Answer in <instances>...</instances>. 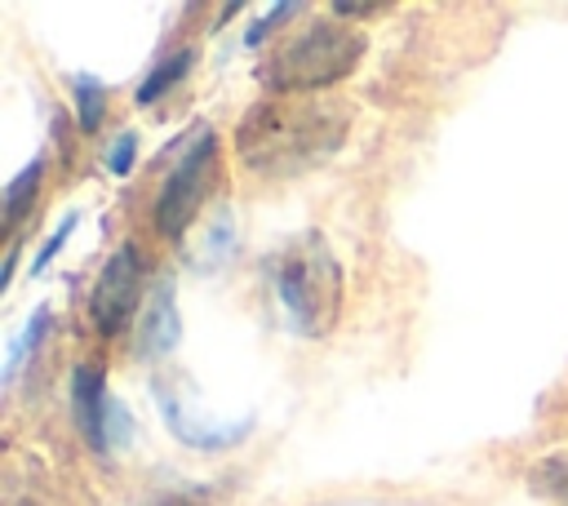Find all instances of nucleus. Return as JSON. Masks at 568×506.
<instances>
[{"label":"nucleus","instance_id":"9b49d317","mask_svg":"<svg viewBox=\"0 0 568 506\" xmlns=\"http://www.w3.org/2000/svg\"><path fill=\"white\" fill-rule=\"evenodd\" d=\"M40 178H44V155H36L9 186H4V222L13 226L27 209H31V200H36V191H40Z\"/></svg>","mask_w":568,"mask_h":506},{"label":"nucleus","instance_id":"4468645a","mask_svg":"<svg viewBox=\"0 0 568 506\" xmlns=\"http://www.w3.org/2000/svg\"><path fill=\"white\" fill-rule=\"evenodd\" d=\"M75 222H80V213H75V209H71V213H67V217H62V222H58V226H53V231H49V240H44V249H40V253H36V257H31V271H36V275H40V271H44V266H49V262H53V253H58V249H62V244H67V235H71V231H75Z\"/></svg>","mask_w":568,"mask_h":506},{"label":"nucleus","instance_id":"ddd939ff","mask_svg":"<svg viewBox=\"0 0 568 506\" xmlns=\"http://www.w3.org/2000/svg\"><path fill=\"white\" fill-rule=\"evenodd\" d=\"M528 484H532L537 493H546V497H555V502L568 506V457H546V462H537V466L528 470Z\"/></svg>","mask_w":568,"mask_h":506},{"label":"nucleus","instance_id":"f3484780","mask_svg":"<svg viewBox=\"0 0 568 506\" xmlns=\"http://www.w3.org/2000/svg\"><path fill=\"white\" fill-rule=\"evenodd\" d=\"M390 4H364V0H337L333 4V13L337 18H377V13H386Z\"/></svg>","mask_w":568,"mask_h":506},{"label":"nucleus","instance_id":"1a4fd4ad","mask_svg":"<svg viewBox=\"0 0 568 506\" xmlns=\"http://www.w3.org/2000/svg\"><path fill=\"white\" fill-rule=\"evenodd\" d=\"M191 62H195V53H191V49H178V53L160 58V62H155V71H151V75L138 84L133 102H138V107H151L160 93H169V89H173V84H178V80L191 71Z\"/></svg>","mask_w":568,"mask_h":506},{"label":"nucleus","instance_id":"9d476101","mask_svg":"<svg viewBox=\"0 0 568 506\" xmlns=\"http://www.w3.org/2000/svg\"><path fill=\"white\" fill-rule=\"evenodd\" d=\"M71 98H75V120H80V129L93 133V129L102 124V115H106V84L80 71V75H71Z\"/></svg>","mask_w":568,"mask_h":506},{"label":"nucleus","instance_id":"2eb2a0df","mask_svg":"<svg viewBox=\"0 0 568 506\" xmlns=\"http://www.w3.org/2000/svg\"><path fill=\"white\" fill-rule=\"evenodd\" d=\"M133 155H138V133H120L115 142H111V151H106V169L115 173V178H124L129 169H133Z\"/></svg>","mask_w":568,"mask_h":506},{"label":"nucleus","instance_id":"f03ea898","mask_svg":"<svg viewBox=\"0 0 568 506\" xmlns=\"http://www.w3.org/2000/svg\"><path fill=\"white\" fill-rule=\"evenodd\" d=\"M271 284L284 311V324L297 337H324L342 311V266L320 231H302L271 262Z\"/></svg>","mask_w":568,"mask_h":506},{"label":"nucleus","instance_id":"39448f33","mask_svg":"<svg viewBox=\"0 0 568 506\" xmlns=\"http://www.w3.org/2000/svg\"><path fill=\"white\" fill-rule=\"evenodd\" d=\"M138 297H142V257H138L133 244H120V249L106 257V266H102V275H98V284H93V293H89L93 328H98L102 337L124 333V324H129L133 311H138Z\"/></svg>","mask_w":568,"mask_h":506},{"label":"nucleus","instance_id":"0eeeda50","mask_svg":"<svg viewBox=\"0 0 568 506\" xmlns=\"http://www.w3.org/2000/svg\"><path fill=\"white\" fill-rule=\"evenodd\" d=\"M106 408H111V395H106V373L98 364H75L71 368V413H75V426L80 435L89 439V448L106 453Z\"/></svg>","mask_w":568,"mask_h":506},{"label":"nucleus","instance_id":"dca6fc26","mask_svg":"<svg viewBox=\"0 0 568 506\" xmlns=\"http://www.w3.org/2000/svg\"><path fill=\"white\" fill-rule=\"evenodd\" d=\"M293 13H297V4H293V0H288V4H275L257 27H248L244 44H262V40H266V31H271V27H280V18H293Z\"/></svg>","mask_w":568,"mask_h":506},{"label":"nucleus","instance_id":"423d86ee","mask_svg":"<svg viewBox=\"0 0 568 506\" xmlns=\"http://www.w3.org/2000/svg\"><path fill=\"white\" fill-rule=\"evenodd\" d=\"M155 399H160L164 426H169L186 448H195V453L231 448V444H240V439L253 431V417H240V422H226V426H204V422H195V417H191V413L169 395V386H164V382H155Z\"/></svg>","mask_w":568,"mask_h":506},{"label":"nucleus","instance_id":"f257e3e1","mask_svg":"<svg viewBox=\"0 0 568 506\" xmlns=\"http://www.w3.org/2000/svg\"><path fill=\"white\" fill-rule=\"evenodd\" d=\"M351 129V107L320 93H284L253 102L235 124V155L248 173L297 178L320 169Z\"/></svg>","mask_w":568,"mask_h":506},{"label":"nucleus","instance_id":"7ed1b4c3","mask_svg":"<svg viewBox=\"0 0 568 506\" xmlns=\"http://www.w3.org/2000/svg\"><path fill=\"white\" fill-rule=\"evenodd\" d=\"M359 58H364V36L333 13V18L311 22L302 36L284 40L257 67V84L271 98H284V93H320V89H333L337 80H346L359 67Z\"/></svg>","mask_w":568,"mask_h":506},{"label":"nucleus","instance_id":"a211bd4d","mask_svg":"<svg viewBox=\"0 0 568 506\" xmlns=\"http://www.w3.org/2000/svg\"><path fill=\"white\" fill-rule=\"evenodd\" d=\"M160 506H204V493H173V497H164Z\"/></svg>","mask_w":568,"mask_h":506},{"label":"nucleus","instance_id":"20e7f679","mask_svg":"<svg viewBox=\"0 0 568 506\" xmlns=\"http://www.w3.org/2000/svg\"><path fill=\"white\" fill-rule=\"evenodd\" d=\"M213 173H217V133L213 129H200L195 142L182 151L178 169L169 173V182L160 186V200H155V231L160 235L178 240L191 226V217L209 200Z\"/></svg>","mask_w":568,"mask_h":506},{"label":"nucleus","instance_id":"f8f14e48","mask_svg":"<svg viewBox=\"0 0 568 506\" xmlns=\"http://www.w3.org/2000/svg\"><path fill=\"white\" fill-rule=\"evenodd\" d=\"M49 320H53V315H49L44 306H40V311H36V315L27 320V328H22V337H18L13 346H9V360H4V382H13V377H18V368H22V360H27V355H31L36 346H40V337L49 333Z\"/></svg>","mask_w":568,"mask_h":506},{"label":"nucleus","instance_id":"6e6552de","mask_svg":"<svg viewBox=\"0 0 568 506\" xmlns=\"http://www.w3.org/2000/svg\"><path fill=\"white\" fill-rule=\"evenodd\" d=\"M182 324H178V306H173V284H155L151 306L142 311V328H138V355L142 360H160L178 346Z\"/></svg>","mask_w":568,"mask_h":506}]
</instances>
